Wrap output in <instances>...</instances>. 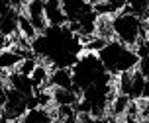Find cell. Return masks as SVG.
Here are the masks:
<instances>
[{
	"label": "cell",
	"mask_w": 149,
	"mask_h": 123,
	"mask_svg": "<svg viewBox=\"0 0 149 123\" xmlns=\"http://www.w3.org/2000/svg\"><path fill=\"white\" fill-rule=\"evenodd\" d=\"M43 12H45V20L49 28H61L67 26V18L63 12V4L61 0H45L43 2Z\"/></svg>",
	"instance_id": "obj_5"
},
{
	"label": "cell",
	"mask_w": 149,
	"mask_h": 123,
	"mask_svg": "<svg viewBox=\"0 0 149 123\" xmlns=\"http://www.w3.org/2000/svg\"><path fill=\"white\" fill-rule=\"evenodd\" d=\"M20 12H22L30 23L36 28L37 35L39 33H43L45 29L49 28L47 26V20H45V12H43V2L41 0H31V2H22V8H20Z\"/></svg>",
	"instance_id": "obj_4"
},
{
	"label": "cell",
	"mask_w": 149,
	"mask_h": 123,
	"mask_svg": "<svg viewBox=\"0 0 149 123\" xmlns=\"http://www.w3.org/2000/svg\"><path fill=\"white\" fill-rule=\"evenodd\" d=\"M49 88L51 90H74L71 68H55V70H51Z\"/></svg>",
	"instance_id": "obj_6"
},
{
	"label": "cell",
	"mask_w": 149,
	"mask_h": 123,
	"mask_svg": "<svg viewBox=\"0 0 149 123\" xmlns=\"http://www.w3.org/2000/svg\"><path fill=\"white\" fill-rule=\"evenodd\" d=\"M102 66L106 68V73L110 74L112 78H120L124 74H130L137 70L139 66V55L134 47L120 43L116 39L106 41V45L96 53Z\"/></svg>",
	"instance_id": "obj_2"
},
{
	"label": "cell",
	"mask_w": 149,
	"mask_h": 123,
	"mask_svg": "<svg viewBox=\"0 0 149 123\" xmlns=\"http://www.w3.org/2000/svg\"><path fill=\"white\" fill-rule=\"evenodd\" d=\"M30 49L39 63L55 70V68H73L84 47L81 37L69 26H61V28H47L43 33H39L30 43Z\"/></svg>",
	"instance_id": "obj_1"
},
{
	"label": "cell",
	"mask_w": 149,
	"mask_h": 123,
	"mask_svg": "<svg viewBox=\"0 0 149 123\" xmlns=\"http://www.w3.org/2000/svg\"><path fill=\"white\" fill-rule=\"evenodd\" d=\"M112 33H114L116 41L127 45V47H134V49L147 39L145 22L141 18L134 16L132 12H127L126 8L112 18Z\"/></svg>",
	"instance_id": "obj_3"
}]
</instances>
